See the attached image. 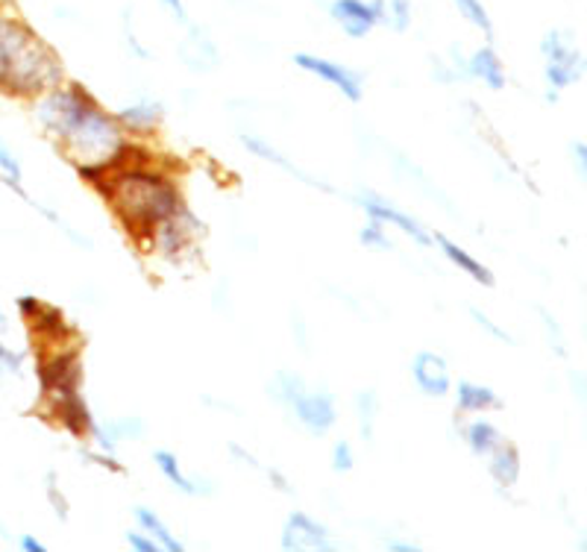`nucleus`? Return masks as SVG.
Listing matches in <instances>:
<instances>
[{"label":"nucleus","instance_id":"nucleus-15","mask_svg":"<svg viewBox=\"0 0 587 552\" xmlns=\"http://www.w3.org/2000/svg\"><path fill=\"white\" fill-rule=\"evenodd\" d=\"M153 465H156L159 473L168 479V485L174 488V491H179V494H186V496L215 494V485H212L209 479L188 477L186 470H183V465H179L177 453H171V449H156V453H153Z\"/></svg>","mask_w":587,"mask_h":552},{"label":"nucleus","instance_id":"nucleus-27","mask_svg":"<svg viewBox=\"0 0 587 552\" xmlns=\"http://www.w3.org/2000/svg\"><path fill=\"white\" fill-rule=\"evenodd\" d=\"M449 3L456 7V12L467 21V24H473L488 42H494V21H491V12H488V7L482 0H449Z\"/></svg>","mask_w":587,"mask_h":552},{"label":"nucleus","instance_id":"nucleus-20","mask_svg":"<svg viewBox=\"0 0 587 552\" xmlns=\"http://www.w3.org/2000/svg\"><path fill=\"white\" fill-rule=\"evenodd\" d=\"M485 461H488V477L494 479L496 488L508 491V488H514L517 482H520L523 459H520V449L514 447L512 441H503V444H500V447H496Z\"/></svg>","mask_w":587,"mask_h":552},{"label":"nucleus","instance_id":"nucleus-34","mask_svg":"<svg viewBox=\"0 0 587 552\" xmlns=\"http://www.w3.org/2000/svg\"><path fill=\"white\" fill-rule=\"evenodd\" d=\"M470 318L476 320V327L485 329V332H488V336H491V338H496V341H505V344H514L512 332H505L503 327H496L494 320L488 318L485 312L479 309V306H470Z\"/></svg>","mask_w":587,"mask_h":552},{"label":"nucleus","instance_id":"nucleus-10","mask_svg":"<svg viewBox=\"0 0 587 552\" xmlns=\"http://www.w3.org/2000/svg\"><path fill=\"white\" fill-rule=\"evenodd\" d=\"M385 0H332L329 19L336 21L347 38L371 36L383 24Z\"/></svg>","mask_w":587,"mask_h":552},{"label":"nucleus","instance_id":"nucleus-11","mask_svg":"<svg viewBox=\"0 0 587 552\" xmlns=\"http://www.w3.org/2000/svg\"><path fill=\"white\" fill-rule=\"evenodd\" d=\"M359 207L367 212V218H376V221H383L385 226H397L400 233L409 235L411 242L420 244V247H430L432 244L430 230L420 224L418 218H411L409 212H402L400 207H394L391 200H385V197L364 191V195H359Z\"/></svg>","mask_w":587,"mask_h":552},{"label":"nucleus","instance_id":"nucleus-18","mask_svg":"<svg viewBox=\"0 0 587 552\" xmlns=\"http://www.w3.org/2000/svg\"><path fill=\"white\" fill-rule=\"evenodd\" d=\"M465 71L467 80H479V83H485L491 92H503L505 80H508V77H505V62L491 45L473 50V54L465 59Z\"/></svg>","mask_w":587,"mask_h":552},{"label":"nucleus","instance_id":"nucleus-7","mask_svg":"<svg viewBox=\"0 0 587 552\" xmlns=\"http://www.w3.org/2000/svg\"><path fill=\"white\" fill-rule=\"evenodd\" d=\"M289 412L294 414V421L308 432V435H327L332 426L338 423V403L336 394L327 391V388H303L297 400L289 406Z\"/></svg>","mask_w":587,"mask_h":552},{"label":"nucleus","instance_id":"nucleus-41","mask_svg":"<svg viewBox=\"0 0 587 552\" xmlns=\"http://www.w3.org/2000/svg\"><path fill=\"white\" fill-rule=\"evenodd\" d=\"M21 550L24 552H45V543L38 541V538H33V535H24V538H21Z\"/></svg>","mask_w":587,"mask_h":552},{"label":"nucleus","instance_id":"nucleus-38","mask_svg":"<svg viewBox=\"0 0 587 552\" xmlns=\"http://www.w3.org/2000/svg\"><path fill=\"white\" fill-rule=\"evenodd\" d=\"M265 473H268V479H271V485L277 488V491H280V494H294V488H291L289 477H285V473H282V470L268 468V470H265Z\"/></svg>","mask_w":587,"mask_h":552},{"label":"nucleus","instance_id":"nucleus-30","mask_svg":"<svg viewBox=\"0 0 587 552\" xmlns=\"http://www.w3.org/2000/svg\"><path fill=\"white\" fill-rule=\"evenodd\" d=\"M411 19H414V7L411 0H385L383 24L391 27L394 33H406L411 27Z\"/></svg>","mask_w":587,"mask_h":552},{"label":"nucleus","instance_id":"nucleus-29","mask_svg":"<svg viewBox=\"0 0 587 552\" xmlns=\"http://www.w3.org/2000/svg\"><path fill=\"white\" fill-rule=\"evenodd\" d=\"M359 242H362L367 250H373V254H388V250H394L391 235H388L383 221H376V218H371V221L359 230Z\"/></svg>","mask_w":587,"mask_h":552},{"label":"nucleus","instance_id":"nucleus-26","mask_svg":"<svg viewBox=\"0 0 587 552\" xmlns=\"http://www.w3.org/2000/svg\"><path fill=\"white\" fill-rule=\"evenodd\" d=\"M0 179H3V186H10L27 207L33 209L38 207V200H33V197L27 195V188H24V171H21V162L15 160L3 144H0Z\"/></svg>","mask_w":587,"mask_h":552},{"label":"nucleus","instance_id":"nucleus-37","mask_svg":"<svg viewBox=\"0 0 587 552\" xmlns=\"http://www.w3.org/2000/svg\"><path fill=\"white\" fill-rule=\"evenodd\" d=\"M0 365L7 367L10 374H21L24 356H21V353H15L10 344H3V341H0Z\"/></svg>","mask_w":587,"mask_h":552},{"label":"nucleus","instance_id":"nucleus-14","mask_svg":"<svg viewBox=\"0 0 587 552\" xmlns=\"http://www.w3.org/2000/svg\"><path fill=\"white\" fill-rule=\"evenodd\" d=\"M238 141H242L244 148L250 150L253 156H259V160L271 162V165H277V168H282L285 174H291V177H297L300 183H306V186L312 188H320V191H336V188L329 186V183H324V179H315L308 171H303L300 165H294V162L285 156V153H280V150L273 148L271 141L261 139V136H253V132H242L238 136Z\"/></svg>","mask_w":587,"mask_h":552},{"label":"nucleus","instance_id":"nucleus-39","mask_svg":"<svg viewBox=\"0 0 587 552\" xmlns=\"http://www.w3.org/2000/svg\"><path fill=\"white\" fill-rule=\"evenodd\" d=\"M230 456H233V459H238V465H247V468H256V470L261 468L259 461H256V456H253V453H247L244 447H238V444H230Z\"/></svg>","mask_w":587,"mask_h":552},{"label":"nucleus","instance_id":"nucleus-24","mask_svg":"<svg viewBox=\"0 0 587 552\" xmlns=\"http://www.w3.org/2000/svg\"><path fill=\"white\" fill-rule=\"evenodd\" d=\"M30 324L36 327V332L45 341H50V344H66L68 338H71V324L66 320V312L57 309V306H38L36 312H33V318H30Z\"/></svg>","mask_w":587,"mask_h":552},{"label":"nucleus","instance_id":"nucleus-19","mask_svg":"<svg viewBox=\"0 0 587 552\" xmlns=\"http://www.w3.org/2000/svg\"><path fill=\"white\" fill-rule=\"evenodd\" d=\"M432 244H438L441 254L447 256L449 262L456 265L458 271L467 273V277H470L473 282H479V285H485V289H491V285L496 282L494 271H491V268H488L485 262H479V259H476V256L470 254V250H465L461 244L453 242V238H447L444 233L432 235Z\"/></svg>","mask_w":587,"mask_h":552},{"label":"nucleus","instance_id":"nucleus-33","mask_svg":"<svg viewBox=\"0 0 587 552\" xmlns=\"http://www.w3.org/2000/svg\"><path fill=\"white\" fill-rule=\"evenodd\" d=\"M355 468V453L353 444L350 441H336V447H332V470L336 473H350Z\"/></svg>","mask_w":587,"mask_h":552},{"label":"nucleus","instance_id":"nucleus-36","mask_svg":"<svg viewBox=\"0 0 587 552\" xmlns=\"http://www.w3.org/2000/svg\"><path fill=\"white\" fill-rule=\"evenodd\" d=\"M570 160H573L576 177L585 179L587 177V144H585V139H578L570 144Z\"/></svg>","mask_w":587,"mask_h":552},{"label":"nucleus","instance_id":"nucleus-8","mask_svg":"<svg viewBox=\"0 0 587 552\" xmlns=\"http://www.w3.org/2000/svg\"><path fill=\"white\" fill-rule=\"evenodd\" d=\"M294 66L306 74H315L317 80L329 83L336 92H341L350 101V104H359L364 97V77L359 71H353L344 62H336V59H324L317 54H294Z\"/></svg>","mask_w":587,"mask_h":552},{"label":"nucleus","instance_id":"nucleus-16","mask_svg":"<svg viewBox=\"0 0 587 552\" xmlns=\"http://www.w3.org/2000/svg\"><path fill=\"white\" fill-rule=\"evenodd\" d=\"M179 59L186 62L188 71L209 74V71H215L218 62H221V54H218L215 42L209 38L206 30L191 27L188 30V36L179 42Z\"/></svg>","mask_w":587,"mask_h":552},{"label":"nucleus","instance_id":"nucleus-1","mask_svg":"<svg viewBox=\"0 0 587 552\" xmlns=\"http://www.w3.org/2000/svg\"><path fill=\"white\" fill-rule=\"evenodd\" d=\"M33 115L77 168L94 165L106 174L115 165L150 156V150L139 148L121 121L106 113L83 85L59 83L57 89L38 94Z\"/></svg>","mask_w":587,"mask_h":552},{"label":"nucleus","instance_id":"nucleus-40","mask_svg":"<svg viewBox=\"0 0 587 552\" xmlns=\"http://www.w3.org/2000/svg\"><path fill=\"white\" fill-rule=\"evenodd\" d=\"M385 550L388 552H418L420 547L414 541H388L385 543Z\"/></svg>","mask_w":587,"mask_h":552},{"label":"nucleus","instance_id":"nucleus-2","mask_svg":"<svg viewBox=\"0 0 587 552\" xmlns=\"http://www.w3.org/2000/svg\"><path fill=\"white\" fill-rule=\"evenodd\" d=\"M94 188L113 207L127 233L139 238H148L165 218L177 215L186 207L179 186L171 179L168 171L153 165V156L115 165Z\"/></svg>","mask_w":587,"mask_h":552},{"label":"nucleus","instance_id":"nucleus-23","mask_svg":"<svg viewBox=\"0 0 587 552\" xmlns=\"http://www.w3.org/2000/svg\"><path fill=\"white\" fill-rule=\"evenodd\" d=\"M132 515H136V524H139L141 532H148L153 541L159 543V550H165V552H183L186 550V543L179 541L177 535H174V529H171L162 517L153 512V508L148 506H136L132 508Z\"/></svg>","mask_w":587,"mask_h":552},{"label":"nucleus","instance_id":"nucleus-32","mask_svg":"<svg viewBox=\"0 0 587 552\" xmlns=\"http://www.w3.org/2000/svg\"><path fill=\"white\" fill-rule=\"evenodd\" d=\"M45 494H47V500H50L54 512H57L59 520H68V500H66V494H62V488H59V477L54 473V470H47Z\"/></svg>","mask_w":587,"mask_h":552},{"label":"nucleus","instance_id":"nucleus-28","mask_svg":"<svg viewBox=\"0 0 587 552\" xmlns=\"http://www.w3.org/2000/svg\"><path fill=\"white\" fill-rule=\"evenodd\" d=\"M376 414H379V394L373 388L355 394V418H359V432L364 441H373L376 432Z\"/></svg>","mask_w":587,"mask_h":552},{"label":"nucleus","instance_id":"nucleus-4","mask_svg":"<svg viewBox=\"0 0 587 552\" xmlns=\"http://www.w3.org/2000/svg\"><path fill=\"white\" fill-rule=\"evenodd\" d=\"M541 57H543V80L550 85L547 101H559L561 92H567L570 85H576L585 77V54L578 50L573 36L550 30L541 38Z\"/></svg>","mask_w":587,"mask_h":552},{"label":"nucleus","instance_id":"nucleus-35","mask_svg":"<svg viewBox=\"0 0 587 552\" xmlns=\"http://www.w3.org/2000/svg\"><path fill=\"white\" fill-rule=\"evenodd\" d=\"M124 541L130 543V550L136 552H159V543L148 532H141V529H132V532L124 535Z\"/></svg>","mask_w":587,"mask_h":552},{"label":"nucleus","instance_id":"nucleus-5","mask_svg":"<svg viewBox=\"0 0 587 552\" xmlns=\"http://www.w3.org/2000/svg\"><path fill=\"white\" fill-rule=\"evenodd\" d=\"M36 374L45 400H57V397H66V394H74L83 388V362H80V353L77 350H66L62 344L38 359Z\"/></svg>","mask_w":587,"mask_h":552},{"label":"nucleus","instance_id":"nucleus-6","mask_svg":"<svg viewBox=\"0 0 587 552\" xmlns=\"http://www.w3.org/2000/svg\"><path fill=\"white\" fill-rule=\"evenodd\" d=\"M200 235H203V221H200L191 209L183 207L177 215L165 218V221L148 235V242L156 247V254L177 259V256L186 254Z\"/></svg>","mask_w":587,"mask_h":552},{"label":"nucleus","instance_id":"nucleus-17","mask_svg":"<svg viewBox=\"0 0 587 552\" xmlns=\"http://www.w3.org/2000/svg\"><path fill=\"white\" fill-rule=\"evenodd\" d=\"M115 118L121 121V127L130 136H148L162 124L165 118V104L162 101H153V97H139V101H132V104L121 106Z\"/></svg>","mask_w":587,"mask_h":552},{"label":"nucleus","instance_id":"nucleus-3","mask_svg":"<svg viewBox=\"0 0 587 552\" xmlns=\"http://www.w3.org/2000/svg\"><path fill=\"white\" fill-rule=\"evenodd\" d=\"M59 83H66V71L57 50L19 15L0 12V89L15 97H38Z\"/></svg>","mask_w":587,"mask_h":552},{"label":"nucleus","instance_id":"nucleus-31","mask_svg":"<svg viewBox=\"0 0 587 552\" xmlns=\"http://www.w3.org/2000/svg\"><path fill=\"white\" fill-rule=\"evenodd\" d=\"M538 315H541L543 332H547V341H550V347H552V350H555V356L567 359L570 356L567 338H564V329H561L559 320L552 318V312L550 309H543V306H538Z\"/></svg>","mask_w":587,"mask_h":552},{"label":"nucleus","instance_id":"nucleus-13","mask_svg":"<svg viewBox=\"0 0 587 552\" xmlns=\"http://www.w3.org/2000/svg\"><path fill=\"white\" fill-rule=\"evenodd\" d=\"M47 412L54 414V421H57L68 435H74L77 441H89L94 423H97V418H94L89 403H85L83 391L66 394V397H57V400H47Z\"/></svg>","mask_w":587,"mask_h":552},{"label":"nucleus","instance_id":"nucleus-21","mask_svg":"<svg viewBox=\"0 0 587 552\" xmlns=\"http://www.w3.org/2000/svg\"><path fill=\"white\" fill-rule=\"evenodd\" d=\"M456 409L461 414H485L491 409H503V400L491 385L461 379L456 385Z\"/></svg>","mask_w":587,"mask_h":552},{"label":"nucleus","instance_id":"nucleus-25","mask_svg":"<svg viewBox=\"0 0 587 552\" xmlns=\"http://www.w3.org/2000/svg\"><path fill=\"white\" fill-rule=\"evenodd\" d=\"M303 388H306V379H303V376L294 374V371H277V374L271 376V383H268V397H271L273 403L289 409L300 394H303Z\"/></svg>","mask_w":587,"mask_h":552},{"label":"nucleus","instance_id":"nucleus-12","mask_svg":"<svg viewBox=\"0 0 587 552\" xmlns=\"http://www.w3.org/2000/svg\"><path fill=\"white\" fill-rule=\"evenodd\" d=\"M411 379L423 397L441 400L453 391V374H449L447 359L435 350H420L418 356L411 359Z\"/></svg>","mask_w":587,"mask_h":552},{"label":"nucleus","instance_id":"nucleus-9","mask_svg":"<svg viewBox=\"0 0 587 552\" xmlns=\"http://www.w3.org/2000/svg\"><path fill=\"white\" fill-rule=\"evenodd\" d=\"M280 547L285 552H300V550H312V552H329L336 550L338 543L332 541V532L327 526L320 524L317 517H312L308 512H291L285 517L280 532Z\"/></svg>","mask_w":587,"mask_h":552},{"label":"nucleus","instance_id":"nucleus-22","mask_svg":"<svg viewBox=\"0 0 587 552\" xmlns=\"http://www.w3.org/2000/svg\"><path fill=\"white\" fill-rule=\"evenodd\" d=\"M461 438H465L467 449L473 453L476 459H488L500 444L505 441V435L496 430V423L485 421V418H476L461 430Z\"/></svg>","mask_w":587,"mask_h":552}]
</instances>
